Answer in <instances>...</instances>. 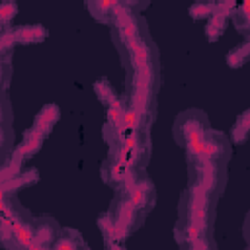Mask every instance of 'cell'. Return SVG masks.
I'll return each instance as SVG.
<instances>
[{"mask_svg":"<svg viewBox=\"0 0 250 250\" xmlns=\"http://www.w3.org/2000/svg\"><path fill=\"white\" fill-rule=\"evenodd\" d=\"M158 84H160V74H158V62L141 66L135 70H129L127 78V92L125 102L127 107L137 111L143 119L154 121L156 115V98H158Z\"/></svg>","mask_w":250,"mask_h":250,"instance_id":"6da1fadb","label":"cell"},{"mask_svg":"<svg viewBox=\"0 0 250 250\" xmlns=\"http://www.w3.org/2000/svg\"><path fill=\"white\" fill-rule=\"evenodd\" d=\"M215 203H217V199L211 197L209 193H205L203 189L188 186V189L182 193V199H180V219L178 221L191 225L203 236H207L213 230Z\"/></svg>","mask_w":250,"mask_h":250,"instance_id":"7a4b0ae2","label":"cell"},{"mask_svg":"<svg viewBox=\"0 0 250 250\" xmlns=\"http://www.w3.org/2000/svg\"><path fill=\"white\" fill-rule=\"evenodd\" d=\"M184 148H186V160L188 162H195V160L227 162L230 156V141L225 137V133L215 131L211 127L205 129L191 143H188Z\"/></svg>","mask_w":250,"mask_h":250,"instance_id":"3957f363","label":"cell"},{"mask_svg":"<svg viewBox=\"0 0 250 250\" xmlns=\"http://www.w3.org/2000/svg\"><path fill=\"white\" fill-rule=\"evenodd\" d=\"M189 186L203 189L211 197H219L227 184V162L219 160H195L188 162Z\"/></svg>","mask_w":250,"mask_h":250,"instance_id":"277c9868","label":"cell"},{"mask_svg":"<svg viewBox=\"0 0 250 250\" xmlns=\"http://www.w3.org/2000/svg\"><path fill=\"white\" fill-rule=\"evenodd\" d=\"M119 55H121V61H123V66L127 68V72L158 62V49H156V43L152 41V37L148 35V31L143 33L141 37L133 39L131 43L123 45L119 49Z\"/></svg>","mask_w":250,"mask_h":250,"instance_id":"5b68a950","label":"cell"},{"mask_svg":"<svg viewBox=\"0 0 250 250\" xmlns=\"http://www.w3.org/2000/svg\"><path fill=\"white\" fill-rule=\"evenodd\" d=\"M115 191L123 193V195L129 199V203H131L139 213H143V215H146V213L154 207V203H156V189H154V184L145 176V172H137L135 178H133L127 186H123L121 189H115Z\"/></svg>","mask_w":250,"mask_h":250,"instance_id":"8992f818","label":"cell"},{"mask_svg":"<svg viewBox=\"0 0 250 250\" xmlns=\"http://www.w3.org/2000/svg\"><path fill=\"white\" fill-rule=\"evenodd\" d=\"M205 129H209L207 115L199 109H188V111L180 113L174 123V139L178 141L180 146H186L195 137H199Z\"/></svg>","mask_w":250,"mask_h":250,"instance_id":"52a82bcc","label":"cell"},{"mask_svg":"<svg viewBox=\"0 0 250 250\" xmlns=\"http://www.w3.org/2000/svg\"><path fill=\"white\" fill-rule=\"evenodd\" d=\"M135 174H137V170H131L127 164H123L111 156H107L102 164V180L115 189H121L123 186H127L135 178Z\"/></svg>","mask_w":250,"mask_h":250,"instance_id":"ba28073f","label":"cell"},{"mask_svg":"<svg viewBox=\"0 0 250 250\" xmlns=\"http://www.w3.org/2000/svg\"><path fill=\"white\" fill-rule=\"evenodd\" d=\"M31 229H33V240L41 246L51 250L55 240L61 234V225L57 221H53L51 217H41V219H31Z\"/></svg>","mask_w":250,"mask_h":250,"instance_id":"9c48e42d","label":"cell"},{"mask_svg":"<svg viewBox=\"0 0 250 250\" xmlns=\"http://www.w3.org/2000/svg\"><path fill=\"white\" fill-rule=\"evenodd\" d=\"M59 117H61V111H59V107L55 105V104H47V105H43L41 109H39V113L35 115V121H33V129L35 131H39L43 137H47L49 133H51V129L55 127V123L59 121Z\"/></svg>","mask_w":250,"mask_h":250,"instance_id":"30bf717a","label":"cell"},{"mask_svg":"<svg viewBox=\"0 0 250 250\" xmlns=\"http://www.w3.org/2000/svg\"><path fill=\"white\" fill-rule=\"evenodd\" d=\"M51 250H90L84 238L74 229H62Z\"/></svg>","mask_w":250,"mask_h":250,"instance_id":"8fae6325","label":"cell"},{"mask_svg":"<svg viewBox=\"0 0 250 250\" xmlns=\"http://www.w3.org/2000/svg\"><path fill=\"white\" fill-rule=\"evenodd\" d=\"M12 31H14L16 43H21V45L41 43V41L47 37V29H45L41 23H33V25H20V27H14Z\"/></svg>","mask_w":250,"mask_h":250,"instance_id":"7c38bea8","label":"cell"},{"mask_svg":"<svg viewBox=\"0 0 250 250\" xmlns=\"http://www.w3.org/2000/svg\"><path fill=\"white\" fill-rule=\"evenodd\" d=\"M115 4L113 0H94V2H88L86 8L90 10L92 18L98 20L100 23H111V18H113V10H115Z\"/></svg>","mask_w":250,"mask_h":250,"instance_id":"4fadbf2b","label":"cell"},{"mask_svg":"<svg viewBox=\"0 0 250 250\" xmlns=\"http://www.w3.org/2000/svg\"><path fill=\"white\" fill-rule=\"evenodd\" d=\"M43 141H45V137H43L39 131H35V129L31 127V129H27V131L23 133V139H21V143H20L16 148L23 154V158H27V156H33V154L43 146Z\"/></svg>","mask_w":250,"mask_h":250,"instance_id":"5bb4252c","label":"cell"},{"mask_svg":"<svg viewBox=\"0 0 250 250\" xmlns=\"http://www.w3.org/2000/svg\"><path fill=\"white\" fill-rule=\"evenodd\" d=\"M94 92H96L98 100H100L105 107H107L109 104H113V102L117 100V96H119V94H115V90H113V86L109 84L107 78H100V80H96V82H94Z\"/></svg>","mask_w":250,"mask_h":250,"instance_id":"9a60e30c","label":"cell"},{"mask_svg":"<svg viewBox=\"0 0 250 250\" xmlns=\"http://www.w3.org/2000/svg\"><path fill=\"white\" fill-rule=\"evenodd\" d=\"M248 10H250V4H248V2H242V4H236L234 12H232L234 27H236L242 35H248V29H250V16H248Z\"/></svg>","mask_w":250,"mask_h":250,"instance_id":"2e32d148","label":"cell"},{"mask_svg":"<svg viewBox=\"0 0 250 250\" xmlns=\"http://www.w3.org/2000/svg\"><path fill=\"white\" fill-rule=\"evenodd\" d=\"M248 131H250V111H244L238 115L234 127H232V143H244Z\"/></svg>","mask_w":250,"mask_h":250,"instance_id":"e0dca14e","label":"cell"},{"mask_svg":"<svg viewBox=\"0 0 250 250\" xmlns=\"http://www.w3.org/2000/svg\"><path fill=\"white\" fill-rule=\"evenodd\" d=\"M248 55H250V43H244V45L234 47L232 51L227 53V62H229V66L238 68L248 61Z\"/></svg>","mask_w":250,"mask_h":250,"instance_id":"ac0fdd59","label":"cell"},{"mask_svg":"<svg viewBox=\"0 0 250 250\" xmlns=\"http://www.w3.org/2000/svg\"><path fill=\"white\" fill-rule=\"evenodd\" d=\"M14 152V133L10 125H0V156L8 158Z\"/></svg>","mask_w":250,"mask_h":250,"instance_id":"d6986e66","label":"cell"},{"mask_svg":"<svg viewBox=\"0 0 250 250\" xmlns=\"http://www.w3.org/2000/svg\"><path fill=\"white\" fill-rule=\"evenodd\" d=\"M182 250H217V244H215L213 236L207 234V236L195 238V240L189 242V244H182Z\"/></svg>","mask_w":250,"mask_h":250,"instance_id":"ffe728a7","label":"cell"},{"mask_svg":"<svg viewBox=\"0 0 250 250\" xmlns=\"http://www.w3.org/2000/svg\"><path fill=\"white\" fill-rule=\"evenodd\" d=\"M215 12V2L213 4H203V2H197V4H193L191 8H189V14H191V18H195V20H201V18H209L211 14Z\"/></svg>","mask_w":250,"mask_h":250,"instance_id":"44dd1931","label":"cell"},{"mask_svg":"<svg viewBox=\"0 0 250 250\" xmlns=\"http://www.w3.org/2000/svg\"><path fill=\"white\" fill-rule=\"evenodd\" d=\"M18 12V6L14 2H0V21L6 25Z\"/></svg>","mask_w":250,"mask_h":250,"instance_id":"7402d4cb","label":"cell"},{"mask_svg":"<svg viewBox=\"0 0 250 250\" xmlns=\"http://www.w3.org/2000/svg\"><path fill=\"white\" fill-rule=\"evenodd\" d=\"M105 246H107V250H123L121 248V242H107Z\"/></svg>","mask_w":250,"mask_h":250,"instance_id":"603a6c76","label":"cell"}]
</instances>
